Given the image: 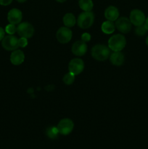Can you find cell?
<instances>
[{
	"instance_id": "cell-25",
	"label": "cell",
	"mask_w": 148,
	"mask_h": 149,
	"mask_svg": "<svg viewBox=\"0 0 148 149\" xmlns=\"http://www.w3.org/2000/svg\"><path fill=\"white\" fill-rule=\"evenodd\" d=\"M13 0H0V5L8 6L12 2Z\"/></svg>"
},
{
	"instance_id": "cell-28",
	"label": "cell",
	"mask_w": 148,
	"mask_h": 149,
	"mask_svg": "<svg viewBox=\"0 0 148 149\" xmlns=\"http://www.w3.org/2000/svg\"><path fill=\"white\" fill-rule=\"evenodd\" d=\"M16 1H18V2H20V3H23V2H25V1H27V0H16Z\"/></svg>"
},
{
	"instance_id": "cell-22",
	"label": "cell",
	"mask_w": 148,
	"mask_h": 149,
	"mask_svg": "<svg viewBox=\"0 0 148 149\" xmlns=\"http://www.w3.org/2000/svg\"><path fill=\"white\" fill-rule=\"evenodd\" d=\"M16 31H17V27L15 25L10 23L5 27V32L9 35H13Z\"/></svg>"
},
{
	"instance_id": "cell-2",
	"label": "cell",
	"mask_w": 148,
	"mask_h": 149,
	"mask_svg": "<svg viewBox=\"0 0 148 149\" xmlns=\"http://www.w3.org/2000/svg\"><path fill=\"white\" fill-rule=\"evenodd\" d=\"M110 48L104 45H94L91 49V56L99 61H104L109 58Z\"/></svg>"
},
{
	"instance_id": "cell-15",
	"label": "cell",
	"mask_w": 148,
	"mask_h": 149,
	"mask_svg": "<svg viewBox=\"0 0 148 149\" xmlns=\"http://www.w3.org/2000/svg\"><path fill=\"white\" fill-rule=\"evenodd\" d=\"M110 61L113 65L120 66L124 62V55L120 51L114 52L110 55Z\"/></svg>"
},
{
	"instance_id": "cell-27",
	"label": "cell",
	"mask_w": 148,
	"mask_h": 149,
	"mask_svg": "<svg viewBox=\"0 0 148 149\" xmlns=\"http://www.w3.org/2000/svg\"><path fill=\"white\" fill-rule=\"evenodd\" d=\"M144 25H145V28H146L147 30L148 31V17H147L146 20H145V23H144Z\"/></svg>"
},
{
	"instance_id": "cell-18",
	"label": "cell",
	"mask_w": 148,
	"mask_h": 149,
	"mask_svg": "<svg viewBox=\"0 0 148 149\" xmlns=\"http://www.w3.org/2000/svg\"><path fill=\"white\" fill-rule=\"evenodd\" d=\"M78 5L79 7L84 12L91 11L94 7V3L92 0H79L78 1Z\"/></svg>"
},
{
	"instance_id": "cell-4",
	"label": "cell",
	"mask_w": 148,
	"mask_h": 149,
	"mask_svg": "<svg viewBox=\"0 0 148 149\" xmlns=\"http://www.w3.org/2000/svg\"><path fill=\"white\" fill-rule=\"evenodd\" d=\"M17 32L20 37L31 38L34 34V28L30 23L28 22L19 23L17 27Z\"/></svg>"
},
{
	"instance_id": "cell-11",
	"label": "cell",
	"mask_w": 148,
	"mask_h": 149,
	"mask_svg": "<svg viewBox=\"0 0 148 149\" xmlns=\"http://www.w3.org/2000/svg\"><path fill=\"white\" fill-rule=\"evenodd\" d=\"M22 19H23V13L19 9H12L7 14V20H8L9 23H12V24H19L21 22Z\"/></svg>"
},
{
	"instance_id": "cell-9",
	"label": "cell",
	"mask_w": 148,
	"mask_h": 149,
	"mask_svg": "<svg viewBox=\"0 0 148 149\" xmlns=\"http://www.w3.org/2000/svg\"><path fill=\"white\" fill-rule=\"evenodd\" d=\"M84 68V63L81 58H73L68 64L69 72L73 75H78L81 74Z\"/></svg>"
},
{
	"instance_id": "cell-26",
	"label": "cell",
	"mask_w": 148,
	"mask_h": 149,
	"mask_svg": "<svg viewBox=\"0 0 148 149\" xmlns=\"http://www.w3.org/2000/svg\"><path fill=\"white\" fill-rule=\"evenodd\" d=\"M4 34H5V31L2 28L0 27V41H1L4 39Z\"/></svg>"
},
{
	"instance_id": "cell-23",
	"label": "cell",
	"mask_w": 148,
	"mask_h": 149,
	"mask_svg": "<svg viewBox=\"0 0 148 149\" xmlns=\"http://www.w3.org/2000/svg\"><path fill=\"white\" fill-rule=\"evenodd\" d=\"M28 42L27 38L21 37L20 39H18L19 47H22V48L26 47L28 45Z\"/></svg>"
},
{
	"instance_id": "cell-10",
	"label": "cell",
	"mask_w": 148,
	"mask_h": 149,
	"mask_svg": "<svg viewBox=\"0 0 148 149\" xmlns=\"http://www.w3.org/2000/svg\"><path fill=\"white\" fill-rule=\"evenodd\" d=\"M115 28L123 33H128L131 29V23L126 17H118L115 20Z\"/></svg>"
},
{
	"instance_id": "cell-8",
	"label": "cell",
	"mask_w": 148,
	"mask_h": 149,
	"mask_svg": "<svg viewBox=\"0 0 148 149\" xmlns=\"http://www.w3.org/2000/svg\"><path fill=\"white\" fill-rule=\"evenodd\" d=\"M129 20H130L131 24L134 25L135 26H139L145 23L146 17L142 10L135 9V10H131V12L130 13Z\"/></svg>"
},
{
	"instance_id": "cell-5",
	"label": "cell",
	"mask_w": 148,
	"mask_h": 149,
	"mask_svg": "<svg viewBox=\"0 0 148 149\" xmlns=\"http://www.w3.org/2000/svg\"><path fill=\"white\" fill-rule=\"evenodd\" d=\"M57 127L59 130V134L62 135H68L73 130L74 123L71 119L65 118L59 121Z\"/></svg>"
},
{
	"instance_id": "cell-13",
	"label": "cell",
	"mask_w": 148,
	"mask_h": 149,
	"mask_svg": "<svg viewBox=\"0 0 148 149\" xmlns=\"http://www.w3.org/2000/svg\"><path fill=\"white\" fill-rule=\"evenodd\" d=\"M25 55L23 51L20 49H15L10 55V62L15 65H19L24 62Z\"/></svg>"
},
{
	"instance_id": "cell-16",
	"label": "cell",
	"mask_w": 148,
	"mask_h": 149,
	"mask_svg": "<svg viewBox=\"0 0 148 149\" xmlns=\"http://www.w3.org/2000/svg\"><path fill=\"white\" fill-rule=\"evenodd\" d=\"M102 31L105 34H111L115 31V26L114 23L110 20H106V21L103 22V23L101 26Z\"/></svg>"
},
{
	"instance_id": "cell-19",
	"label": "cell",
	"mask_w": 148,
	"mask_h": 149,
	"mask_svg": "<svg viewBox=\"0 0 148 149\" xmlns=\"http://www.w3.org/2000/svg\"><path fill=\"white\" fill-rule=\"evenodd\" d=\"M46 135H47L50 139H56V138H58V135H59V132L57 127L52 126L46 130Z\"/></svg>"
},
{
	"instance_id": "cell-3",
	"label": "cell",
	"mask_w": 148,
	"mask_h": 149,
	"mask_svg": "<svg viewBox=\"0 0 148 149\" xmlns=\"http://www.w3.org/2000/svg\"><path fill=\"white\" fill-rule=\"evenodd\" d=\"M94 21V15L92 12H83L78 15L77 23L78 26L82 29H89Z\"/></svg>"
},
{
	"instance_id": "cell-21",
	"label": "cell",
	"mask_w": 148,
	"mask_h": 149,
	"mask_svg": "<svg viewBox=\"0 0 148 149\" xmlns=\"http://www.w3.org/2000/svg\"><path fill=\"white\" fill-rule=\"evenodd\" d=\"M147 30L146 29V28H145V25L144 24L141 25V26H136V27L135 28V30H134L135 33H136L137 36H145V35L147 33Z\"/></svg>"
},
{
	"instance_id": "cell-20",
	"label": "cell",
	"mask_w": 148,
	"mask_h": 149,
	"mask_svg": "<svg viewBox=\"0 0 148 149\" xmlns=\"http://www.w3.org/2000/svg\"><path fill=\"white\" fill-rule=\"evenodd\" d=\"M62 80H63V82L65 84H67V85H71L75 81V75H73L71 73L68 72L64 76Z\"/></svg>"
},
{
	"instance_id": "cell-17",
	"label": "cell",
	"mask_w": 148,
	"mask_h": 149,
	"mask_svg": "<svg viewBox=\"0 0 148 149\" xmlns=\"http://www.w3.org/2000/svg\"><path fill=\"white\" fill-rule=\"evenodd\" d=\"M62 20H63V23L65 24V26L68 28H71L73 26H74L75 23H76L75 16L72 13H67V14H65L64 15Z\"/></svg>"
},
{
	"instance_id": "cell-24",
	"label": "cell",
	"mask_w": 148,
	"mask_h": 149,
	"mask_svg": "<svg viewBox=\"0 0 148 149\" xmlns=\"http://www.w3.org/2000/svg\"><path fill=\"white\" fill-rule=\"evenodd\" d=\"M90 39H91V35L89 33H84L81 36V40L84 41V42H89Z\"/></svg>"
},
{
	"instance_id": "cell-30",
	"label": "cell",
	"mask_w": 148,
	"mask_h": 149,
	"mask_svg": "<svg viewBox=\"0 0 148 149\" xmlns=\"http://www.w3.org/2000/svg\"><path fill=\"white\" fill-rule=\"evenodd\" d=\"M146 44H147V45L148 46V36H147V37L146 38Z\"/></svg>"
},
{
	"instance_id": "cell-7",
	"label": "cell",
	"mask_w": 148,
	"mask_h": 149,
	"mask_svg": "<svg viewBox=\"0 0 148 149\" xmlns=\"http://www.w3.org/2000/svg\"><path fill=\"white\" fill-rule=\"evenodd\" d=\"M72 31L68 27H61L57 30L56 37L58 42L61 44H67L72 39Z\"/></svg>"
},
{
	"instance_id": "cell-12",
	"label": "cell",
	"mask_w": 148,
	"mask_h": 149,
	"mask_svg": "<svg viewBox=\"0 0 148 149\" xmlns=\"http://www.w3.org/2000/svg\"><path fill=\"white\" fill-rule=\"evenodd\" d=\"M71 50H72L73 54L76 56H83L85 55L87 51V45L84 41H76L73 45Z\"/></svg>"
},
{
	"instance_id": "cell-14",
	"label": "cell",
	"mask_w": 148,
	"mask_h": 149,
	"mask_svg": "<svg viewBox=\"0 0 148 149\" xmlns=\"http://www.w3.org/2000/svg\"><path fill=\"white\" fill-rule=\"evenodd\" d=\"M104 17L107 20L115 21L119 17V11L117 7L114 6H109L104 11Z\"/></svg>"
},
{
	"instance_id": "cell-1",
	"label": "cell",
	"mask_w": 148,
	"mask_h": 149,
	"mask_svg": "<svg viewBox=\"0 0 148 149\" xmlns=\"http://www.w3.org/2000/svg\"><path fill=\"white\" fill-rule=\"evenodd\" d=\"M126 45V39L122 34H115L108 40V47L113 52H119L124 49Z\"/></svg>"
},
{
	"instance_id": "cell-29",
	"label": "cell",
	"mask_w": 148,
	"mask_h": 149,
	"mask_svg": "<svg viewBox=\"0 0 148 149\" xmlns=\"http://www.w3.org/2000/svg\"><path fill=\"white\" fill-rule=\"evenodd\" d=\"M56 1H57V2H59V3H63V2H65L66 0H56Z\"/></svg>"
},
{
	"instance_id": "cell-6",
	"label": "cell",
	"mask_w": 148,
	"mask_h": 149,
	"mask_svg": "<svg viewBox=\"0 0 148 149\" xmlns=\"http://www.w3.org/2000/svg\"><path fill=\"white\" fill-rule=\"evenodd\" d=\"M1 46L7 51H14L19 47L18 39L13 35L4 36L1 40Z\"/></svg>"
}]
</instances>
